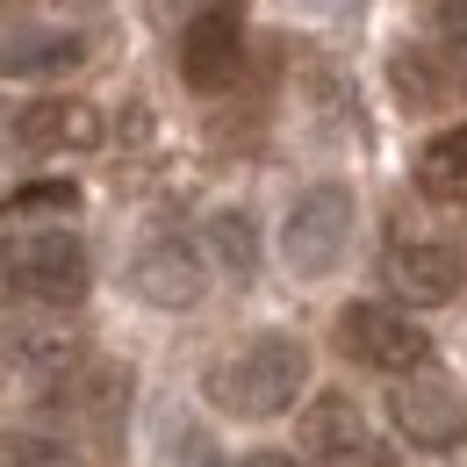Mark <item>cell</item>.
<instances>
[{"label": "cell", "instance_id": "obj_1", "mask_svg": "<svg viewBox=\"0 0 467 467\" xmlns=\"http://www.w3.org/2000/svg\"><path fill=\"white\" fill-rule=\"evenodd\" d=\"M302 389H309V346L288 338V331H259V338H244L237 352H223L209 367V403L223 417H244V424L281 417Z\"/></svg>", "mask_w": 467, "mask_h": 467}, {"label": "cell", "instance_id": "obj_2", "mask_svg": "<svg viewBox=\"0 0 467 467\" xmlns=\"http://www.w3.org/2000/svg\"><path fill=\"white\" fill-rule=\"evenodd\" d=\"M0 281H7L15 302H29V309H79L87 288H94V266H87V244H79L72 231L44 223V231L7 237Z\"/></svg>", "mask_w": 467, "mask_h": 467}, {"label": "cell", "instance_id": "obj_3", "mask_svg": "<svg viewBox=\"0 0 467 467\" xmlns=\"http://www.w3.org/2000/svg\"><path fill=\"white\" fill-rule=\"evenodd\" d=\"M352 187L338 180H317V187H302L288 209V223H281V259H288L302 281H317V274H331L338 259H346L352 244Z\"/></svg>", "mask_w": 467, "mask_h": 467}, {"label": "cell", "instance_id": "obj_4", "mask_svg": "<svg viewBox=\"0 0 467 467\" xmlns=\"http://www.w3.org/2000/svg\"><path fill=\"white\" fill-rule=\"evenodd\" d=\"M338 346L367 374H417L431 359V338L410 324L403 309H389V302H352L346 317H338Z\"/></svg>", "mask_w": 467, "mask_h": 467}, {"label": "cell", "instance_id": "obj_5", "mask_svg": "<svg viewBox=\"0 0 467 467\" xmlns=\"http://www.w3.org/2000/svg\"><path fill=\"white\" fill-rule=\"evenodd\" d=\"M389 417H396V431H403L410 446H424V453H446V446L467 439V396L446 374H403L396 396H389Z\"/></svg>", "mask_w": 467, "mask_h": 467}, {"label": "cell", "instance_id": "obj_6", "mask_svg": "<svg viewBox=\"0 0 467 467\" xmlns=\"http://www.w3.org/2000/svg\"><path fill=\"white\" fill-rule=\"evenodd\" d=\"M237 65H244V22H237L231 0L202 7L194 22H180V79H187L194 94L237 87Z\"/></svg>", "mask_w": 467, "mask_h": 467}, {"label": "cell", "instance_id": "obj_7", "mask_svg": "<svg viewBox=\"0 0 467 467\" xmlns=\"http://www.w3.org/2000/svg\"><path fill=\"white\" fill-rule=\"evenodd\" d=\"M130 288L144 295L151 309H194L202 288H209V252L194 244V237H151V244H137V259H130Z\"/></svg>", "mask_w": 467, "mask_h": 467}, {"label": "cell", "instance_id": "obj_8", "mask_svg": "<svg viewBox=\"0 0 467 467\" xmlns=\"http://www.w3.org/2000/svg\"><path fill=\"white\" fill-rule=\"evenodd\" d=\"M302 453L317 467H389L374 424H367V410L352 403V396H338V389L302 410Z\"/></svg>", "mask_w": 467, "mask_h": 467}, {"label": "cell", "instance_id": "obj_9", "mask_svg": "<svg viewBox=\"0 0 467 467\" xmlns=\"http://www.w3.org/2000/svg\"><path fill=\"white\" fill-rule=\"evenodd\" d=\"M381 274H389V288L417 302V309H431V302H453L467 288V259L453 244H439V237H396L389 244V259H381Z\"/></svg>", "mask_w": 467, "mask_h": 467}, {"label": "cell", "instance_id": "obj_10", "mask_svg": "<svg viewBox=\"0 0 467 467\" xmlns=\"http://www.w3.org/2000/svg\"><path fill=\"white\" fill-rule=\"evenodd\" d=\"M7 359H15L22 374L58 381V374H72V367L87 359V346H79V324H72L65 309H29V317L7 324Z\"/></svg>", "mask_w": 467, "mask_h": 467}, {"label": "cell", "instance_id": "obj_11", "mask_svg": "<svg viewBox=\"0 0 467 467\" xmlns=\"http://www.w3.org/2000/svg\"><path fill=\"white\" fill-rule=\"evenodd\" d=\"M79 65H87V36L79 29H22V36H0V79L51 87V79H72Z\"/></svg>", "mask_w": 467, "mask_h": 467}, {"label": "cell", "instance_id": "obj_12", "mask_svg": "<svg viewBox=\"0 0 467 467\" xmlns=\"http://www.w3.org/2000/svg\"><path fill=\"white\" fill-rule=\"evenodd\" d=\"M101 109L94 101H65V94H44V101H29L22 116H15V137L29 144V151H94L101 144Z\"/></svg>", "mask_w": 467, "mask_h": 467}, {"label": "cell", "instance_id": "obj_13", "mask_svg": "<svg viewBox=\"0 0 467 467\" xmlns=\"http://www.w3.org/2000/svg\"><path fill=\"white\" fill-rule=\"evenodd\" d=\"M72 417L94 431L101 453H116L122 446V417H130V367H116V359L87 367V374L72 381Z\"/></svg>", "mask_w": 467, "mask_h": 467}, {"label": "cell", "instance_id": "obj_14", "mask_svg": "<svg viewBox=\"0 0 467 467\" xmlns=\"http://www.w3.org/2000/svg\"><path fill=\"white\" fill-rule=\"evenodd\" d=\"M389 87H396V101H403V109H439V101L453 94V72L431 58V51L403 44V51H389Z\"/></svg>", "mask_w": 467, "mask_h": 467}, {"label": "cell", "instance_id": "obj_15", "mask_svg": "<svg viewBox=\"0 0 467 467\" xmlns=\"http://www.w3.org/2000/svg\"><path fill=\"white\" fill-rule=\"evenodd\" d=\"M202 252H209L231 281H252V274H259V231H252V216H244V209H216L209 231H202Z\"/></svg>", "mask_w": 467, "mask_h": 467}, {"label": "cell", "instance_id": "obj_16", "mask_svg": "<svg viewBox=\"0 0 467 467\" xmlns=\"http://www.w3.org/2000/svg\"><path fill=\"white\" fill-rule=\"evenodd\" d=\"M417 187L439 194V202H467V122L417 151Z\"/></svg>", "mask_w": 467, "mask_h": 467}, {"label": "cell", "instance_id": "obj_17", "mask_svg": "<svg viewBox=\"0 0 467 467\" xmlns=\"http://www.w3.org/2000/svg\"><path fill=\"white\" fill-rule=\"evenodd\" d=\"M7 467H79V446L58 431H15L7 439Z\"/></svg>", "mask_w": 467, "mask_h": 467}, {"label": "cell", "instance_id": "obj_18", "mask_svg": "<svg viewBox=\"0 0 467 467\" xmlns=\"http://www.w3.org/2000/svg\"><path fill=\"white\" fill-rule=\"evenodd\" d=\"M15 209L22 216H65V209H79V187L72 180H36V187L15 194Z\"/></svg>", "mask_w": 467, "mask_h": 467}, {"label": "cell", "instance_id": "obj_19", "mask_svg": "<svg viewBox=\"0 0 467 467\" xmlns=\"http://www.w3.org/2000/svg\"><path fill=\"white\" fill-rule=\"evenodd\" d=\"M417 15H424V29H431V36L467 44V0H417Z\"/></svg>", "mask_w": 467, "mask_h": 467}, {"label": "cell", "instance_id": "obj_20", "mask_svg": "<svg viewBox=\"0 0 467 467\" xmlns=\"http://www.w3.org/2000/svg\"><path fill=\"white\" fill-rule=\"evenodd\" d=\"M173 467H216V446H209V439H180Z\"/></svg>", "mask_w": 467, "mask_h": 467}, {"label": "cell", "instance_id": "obj_21", "mask_svg": "<svg viewBox=\"0 0 467 467\" xmlns=\"http://www.w3.org/2000/svg\"><path fill=\"white\" fill-rule=\"evenodd\" d=\"M202 7H216V0H159V15H166V22H194Z\"/></svg>", "mask_w": 467, "mask_h": 467}, {"label": "cell", "instance_id": "obj_22", "mask_svg": "<svg viewBox=\"0 0 467 467\" xmlns=\"http://www.w3.org/2000/svg\"><path fill=\"white\" fill-rule=\"evenodd\" d=\"M244 467H295V461H288V453H252Z\"/></svg>", "mask_w": 467, "mask_h": 467}]
</instances>
